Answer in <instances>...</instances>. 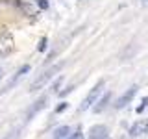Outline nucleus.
<instances>
[{
    "label": "nucleus",
    "instance_id": "1",
    "mask_svg": "<svg viewBox=\"0 0 148 139\" xmlns=\"http://www.w3.org/2000/svg\"><path fill=\"white\" fill-rule=\"evenodd\" d=\"M61 67H63V61H61V63H56L54 67H50V69H46V71L41 74L39 78H35V80L32 82V85H30V93H35V91L43 89L45 83H46V82H50V80H52V78L56 76V74L61 71Z\"/></svg>",
    "mask_w": 148,
    "mask_h": 139
},
{
    "label": "nucleus",
    "instance_id": "2",
    "mask_svg": "<svg viewBox=\"0 0 148 139\" xmlns=\"http://www.w3.org/2000/svg\"><path fill=\"white\" fill-rule=\"evenodd\" d=\"M104 80H100L98 83H96L95 87L89 91V95L83 98V102H82V106H80V111H85V109H89V108H92L95 106V102L100 98V95H102V89H104Z\"/></svg>",
    "mask_w": 148,
    "mask_h": 139
},
{
    "label": "nucleus",
    "instance_id": "3",
    "mask_svg": "<svg viewBox=\"0 0 148 139\" xmlns=\"http://www.w3.org/2000/svg\"><path fill=\"white\" fill-rule=\"evenodd\" d=\"M15 48V39H13V34L8 30L0 32V56H8L13 52Z\"/></svg>",
    "mask_w": 148,
    "mask_h": 139
},
{
    "label": "nucleus",
    "instance_id": "4",
    "mask_svg": "<svg viewBox=\"0 0 148 139\" xmlns=\"http://www.w3.org/2000/svg\"><path fill=\"white\" fill-rule=\"evenodd\" d=\"M137 89H139L137 85H132L128 91H124L122 95H120L119 98H117V102H115V108H117V109H122V108H126V106L130 104V102L133 100V96L137 95Z\"/></svg>",
    "mask_w": 148,
    "mask_h": 139
},
{
    "label": "nucleus",
    "instance_id": "5",
    "mask_svg": "<svg viewBox=\"0 0 148 139\" xmlns=\"http://www.w3.org/2000/svg\"><path fill=\"white\" fill-rule=\"evenodd\" d=\"M143 133H148V119H145V120H139V122H135V124L132 126V130H130V136H132V137L143 136Z\"/></svg>",
    "mask_w": 148,
    "mask_h": 139
},
{
    "label": "nucleus",
    "instance_id": "6",
    "mask_svg": "<svg viewBox=\"0 0 148 139\" xmlns=\"http://www.w3.org/2000/svg\"><path fill=\"white\" fill-rule=\"evenodd\" d=\"M109 98H111V93H104V95H102L100 98L95 102V106H92V111H95V113H102V111L108 108Z\"/></svg>",
    "mask_w": 148,
    "mask_h": 139
},
{
    "label": "nucleus",
    "instance_id": "7",
    "mask_svg": "<svg viewBox=\"0 0 148 139\" xmlns=\"http://www.w3.org/2000/svg\"><path fill=\"white\" fill-rule=\"evenodd\" d=\"M28 71H30V65H22V67L18 69V71H17L15 74H13V78H11V80L8 82V85H6V91H8V89H11V87H15V85H17V82L21 80V78L24 76V74H26Z\"/></svg>",
    "mask_w": 148,
    "mask_h": 139
},
{
    "label": "nucleus",
    "instance_id": "8",
    "mask_svg": "<svg viewBox=\"0 0 148 139\" xmlns=\"http://www.w3.org/2000/svg\"><path fill=\"white\" fill-rule=\"evenodd\" d=\"M106 133H108V128H106L104 124L92 126V128L89 130V137H91V139H104V137H108Z\"/></svg>",
    "mask_w": 148,
    "mask_h": 139
},
{
    "label": "nucleus",
    "instance_id": "9",
    "mask_svg": "<svg viewBox=\"0 0 148 139\" xmlns=\"http://www.w3.org/2000/svg\"><path fill=\"white\" fill-rule=\"evenodd\" d=\"M45 106H46V96H41V98L37 100V102H35L34 106H32V109L28 111V120H30L32 117H34V115L37 113V111H41V109H43Z\"/></svg>",
    "mask_w": 148,
    "mask_h": 139
},
{
    "label": "nucleus",
    "instance_id": "10",
    "mask_svg": "<svg viewBox=\"0 0 148 139\" xmlns=\"http://www.w3.org/2000/svg\"><path fill=\"white\" fill-rule=\"evenodd\" d=\"M69 133H71V128L69 126H59L54 132V139H69Z\"/></svg>",
    "mask_w": 148,
    "mask_h": 139
},
{
    "label": "nucleus",
    "instance_id": "11",
    "mask_svg": "<svg viewBox=\"0 0 148 139\" xmlns=\"http://www.w3.org/2000/svg\"><path fill=\"white\" fill-rule=\"evenodd\" d=\"M146 106H148V96H145V98H143V102H141V106H137V113H143V111L146 109Z\"/></svg>",
    "mask_w": 148,
    "mask_h": 139
},
{
    "label": "nucleus",
    "instance_id": "12",
    "mask_svg": "<svg viewBox=\"0 0 148 139\" xmlns=\"http://www.w3.org/2000/svg\"><path fill=\"white\" fill-rule=\"evenodd\" d=\"M37 50H39V52H45L46 50V37H41L39 45H37Z\"/></svg>",
    "mask_w": 148,
    "mask_h": 139
},
{
    "label": "nucleus",
    "instance_id": "13",
    "mask_svg": "<svg viewBox=\"0 0 148 139\" xmlns=\"http://www.w3.org/2000/svg\"><path fill=\"white\" fill-rule=\"evenodd\" d=\"M61 82H63V78H58L54 83H52V91L54 93H58V89H59V85H61Z\"/></svg>",
    "mask_w": 148,
    "mask_h": 139
},
{
    "label": "nucleus",
    "instance_id": "14",
    "mask_svg": "<svg viewBox=\"0 0 148 139\" xmlns=\"http://www.w3.org/2000/svg\"><path fill=\"white\" fill-rule=\"evenodd\" d=\"M69 139H85V137H83V133L78 130V132H74L72 136H69Z\"/></svg>",
    "mask_w": 148,
    "mask_h": 139
},
{
    "label": "nucleus",
    "instance_id": "15",
    "mask_svg": "<svg viewBox=\"0 0 148 139\" xmlns=\"http://www.w3.org/2000/svg\"><path fill=\"white\" fill-rule=\"evenodd\" d=\"M35 2L41 9H48V2H46V0H35Z\"/></svg>",
    "mask_w": 148,
    "mask_h": 139
},
{
    "label": "nucleus",
    "instance_id": "16",
    "mask_svg": "<svg viewBox=\"0 0 148 139\" xmlns=\"http://www.w3.org/2000/svg\"><path fill=\"white\" fill-rule=\"evenodd\" d=\"M65 108H67V102H61V104L56 108V111H58V113H61V111H65Z\"/></svg>",
    "mask_w": 148,
    "mask_h": 139
},
{
    "label": "nucleus",
    "instance_id": "17",
    "mask_svg": "<svg viewBox=\"0 0 148 139\" xmlns=\"http://www.w3.org/2000/svg\"><path fill=\"white\" fill-rule=\"evenodd\" d=\"M2 76H4V71H2V69H0V80H2Z\"/></svg>",
    "mask_w": 148,
    "mask_h": 139
},
{
    "label": "nucleus",
    "instance_id": "18",
    "mask_svg": "<svg viewBox=\"0 0 148 139\" xmlns=\"http://www.w3.org/2000/svg\"><path fill=\"white\" fill-rule=\"evenodd\" d=\"M4 139H9V136H6V137H4Z\"/></svg>",
    "mask_w": 148,
    "mask_h": 139
},
{
    "label": "nucleus",
    "instance_id": "19",
    "mask_svg": "<svg viewBox=\"0 0 148 139\" xmlns=\"http://www.w3.org/2000/svg\"><path fill=\"white\" fill-rule=\"evenodd\" d=\"M104 139H111V137H104Z\"/></svg>",
    "mask_w": 148,
    "mask_h": 139
},
{
    "label": "nucleus",
    "instance_id": "20",
    "mask_svg": "<svg viewBox=\"0 0 148 139\" xmlns=\"http://www.w3.org/2000/svg\"><path fill=\"white\" fill-rule=\"evenodd\" d=\"M145 2H148V0H145Z\"/></svg>",
    "mask_w": 148,
    "mask_h": 139
}]
</instances>
